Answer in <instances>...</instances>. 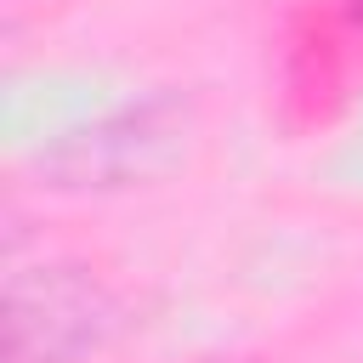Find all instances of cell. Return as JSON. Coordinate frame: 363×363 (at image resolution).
<instances>
[{
    "instance_id": "cell-1",
    "label": "cell",
    "mask_w": 363,
    "mask_h": 363,
    "mask_svg": "<svg viewBox=\"0 0 363 363\" xmlns=\"http://www.w3.org/2000/svg\"><path fill=\"white\" fill-rule=\"evenodd\" d=\"M119 295L91 267H23L6 278V363H79L119 335Z\"/></svg>"
},
{
    "instance_id": "cell-2",
    "label": "cell",
    "mask_w": 363,
    "mask_h": 363,
    "mask_svg": "<svg viewBox=\"0 0 363 363\" xmlns=\"http://www.w3.org/2000/svg\"><path fill=\"white\" fill-rule=\"evenodd\" d=\"M187 147V102L176 96H147V102H125L91 125L62 130L45 153H40V176L45 187H136L164 176Z\"/></svg>"
}]
</instances>
